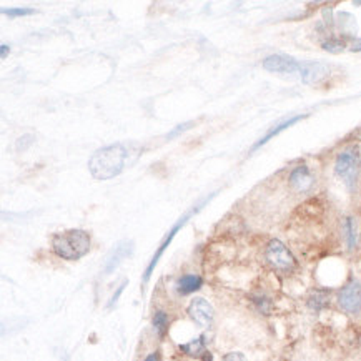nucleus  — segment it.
Listing matches in <instances>:
<instances>
[{
  "label": "nucleus",
  "mask_w": 361,
  "mask_h": 361,
  "mask_svg": "<svg viewBox=\"0 0 361 361\" xmlns=\"http://www.w3.org/2000/svg\"><path fill=\"white\" fill-rule=\"evenodd\" d=\"M0 49H2V59H6L7 57V52H8V47H7V45H2V47H0Z\"/></svg>",
  "instance_id": "obj_20"
},
{
  "label": "nucleus",
  "mask_w": 361,
  "mask_h": 361,
  "mask_svg": "<svg viewBox=\"0 0 361 361\" xmlns=\"http://www.w3.org/2000/svg\"><path fill=\"white\" fill-rule=\"evenodd\" d=\"M145 361H161V358H160L159 353H152Z\"/></svg>",
  "instance_id": "obj_19"
},
{
  "label": "nucleus",
  "mask_w": 361,
  "mask_h": 361,
  "mask_svg": "<svg viewBox=\"0 0 361 361\" xmlns=\"http://www.w3.org/2000/svg\"><path fill=\"white\" fill-rule=\"evenodd\" d=\"M298 120H302V117H293V118H290V120H285V122H281L280 125H276V127H275V128H273V130H270V132H268V133H267V135H265V137H263V138H262V140H260V142H258V143H257V145H255V147H253V150H255V148H258V147L265 145V143H267L268 140H270V138H273V137H275V135H276V133L283 132V130H285V128H288V127H291V125H293V123H296V122H298Z\"/></svg>",
  "instance_id": "obj_12"
},
{
  "label": "nucleus",
  "mask_w": 361,
  "mask_h": 361,
  "mask_svg": "<svg viewBox=\"0 0 361 361\" xmlns=\"http://www.w3.org/2000/svg\"><path fill=\"white\" fill-rule=\"evenodd\" d=\"M202 286V279L198 275H187L183 279L178 280L177 283V290L178 293L182 295H190L193 291H197Z\"/></svg>",
  "instance_id": "obj_11"
},
{
  "label": "nucleus",
  "mask_w": 361,
  "mask_h": 361,
  "mask_svg": "<svg viewBox=\"0 0 361 361\" xmlns=\"http://www.w3.org/2000/svg\"><path fill=\"white\" fill-rule=\"evenodd\" d=\"M183 350L188 351V353L193 355V356L200 355L203 351V338H200V340H197V341H193V343H190L187 346H183Z\"/></svg>",
  "instance_id": "obj_16"
},
{
  "label": "nucleus",
  "mask_w": 361,
  "mask_h": 361,
  "mask_svg": "<svg viewBox=\"0 0 361 361\" xmlns=\"http://www.w3.org/2000/svg\"><path fill=\"white\" fill-rule=\"evenodd\" d=\"M267 260L273 268L281 271H288L295 267V258L290 250L279 240H271L267 247Z\"/></svg>",
  "instance_id": "obj_5"
},
{
  "label": "nucleus",
  "mask_w": 361,
  "mask_h": 361,
  "mask_svg": "<svg viewBox=\"0 0 361 361\" xmlns=\"http://www.w3.org/2000/svg\"><path fill=\"white\" fill-rule=\"evenodd\" d=\"M224 361H247V358L242 353H230L225 356Z\"/></svg>",
  "instance_id": "obj_17"
},
{
  "label": "nucleus",
  "mask_w": 361,
  "mask_h": 361,
  "mask_svg": "<svg viewBox=\"0 0 361 361\" xmlns=\"http://www.w3.org/2000/svg\"><path fill=\"white\" fill-rule=\"evenodd\" d=\"M290 183L296 192H307V190L312 188L313 177L310 173L308 166H298V169H295L290 175Z\"/></svg>",
  "instance_id": "obj_9"
},
{
  "label": "nucleus",
  "mask_w": 361,
  "mask_h": 361,
  "mask_svg": "<svg viewBox=\"0 0 361 361\" xmlns=\"http://www.w3.org/2000/svg\"><path fill=\"white\" fill-rule=\"evenodd\" d=\"M4 13H7L8 17H24V16H30V13H34L35 11L34 8H29V7H13V8H4L2 11Z\"/></svg>",
  "instance_id": "obj_15"
},
{
  "label": "nucleus",
  "mask_w": 361,
  "mask_h": 361,
  "mask_svg": "<svg viewBox=\"0 0 361 361\" xmlns=\"http://www.w3.org/2000/svg\"><path fill=\"white\" fill-rule=\"evenodd\" d=\"M338 305L343 312L350 314L361 313V283L351 280L338 295Z\"/></svg>",
  "instance_id": "obj_6"
},
{
  "label": "nucleus",
  "mask_w": 361,
  "mask_h": 361,
  "mask_svg": "<svg viewBox=\"0 0 361 361\" xmlns=\"http://www.w3.org/2000/svg\"><path fill=\"white\" fill-rule=\"evenodd\" d=\"M52 248L63 260H78L90 250V235L83 230H67L54 235Z\"/></svg>",
  "instance_id": "obj_2"
},
{
  "label": "nucleus",
  "mask_w": 361,
  "mask_h": 361,
  "mask_svg": "<svg viewBox=\"0 0 361 361\" xmlns=\"http://www.w3.org/2000/svg\"><path fill=\"white\" fill-rule=\"evenodd\" d=\"M263 67L268 72L275 73H302L303 71V63L296 62L295 59L286 57V55H270L263 62Z\"/></svg>",
  "instance_id": "obj_7"
},
{
  "label": "nucleus",
  "mask_w": 361,
  "mask_h": 361,
  "mask_svg": "<svg viewBox=\"0 0 361 361\" xmlns=\"http://www.w3.org/2000/svg\"><path fill=\"white\" fill-rule=\"evenodd\" d=\"M125 285H127V281H123L122 286H120V288L117 290V293H115V295L112 296V300H110V305H114L115 302H117V300H118V296H120V293H122L123 288H125Z\"/></svg>",
  "instance_id": "obj_18"
},
{
  "label": "nucleus",
  "mask_w": 361,
  "mask_h": 361,
  "mask_svg": "<svg viewBox=\"0 0 361 361\" xmlns=\"http://www.w3.org/2000/svg\"><path fill=\"white\" fill-rule=\"evenodd\" d=\"M203 203H205V202H202V203H200V205L193 207V208H192V210H188V212H187V214H185V215L182 216V219H180V220L177 221V224H175V225L172 226V230H170V231H169V233H166V237L164 238V242H161V245H160V247H159V250H157V253L154 255V258H152L150 265H148V267H147V270H145V273H143V283H147V281H148V280H150V275H152V271H154V268H155V265H157V263H159V260H160V258H161V255H164V252H165V250H166V248H169V245H170V243H172V240H173V237H175V235H177V231H178L180 228H182V226H183L185 224H187V220L190 219V216H192L193 214H197V212H198V210H200V208L203 207Z\"/></svg>",
  "instance_id": "obj_4"
},
{
  "label": "nucleus",
  "mask_w": 361,
  "mask_h": 361,
  "mask_svg": "<svg viewBox=\"0 0 361 361\" xmlns=\"http://www.w3.org/2000/svg\"><path fill=\"white\" fill-rule=\"evenodd\" d=\"M132 157L135 154L132 148L123 143H115V145L100 148L97 150L89 160V170L97 180H110L117 177L125 170V166L132 164Z\"/></svg>",
  "instance_id": "obj_1"
},
{
  "label": "nucleus",
  "mask_w": 361,
  "mask_h": 361,
  "mask_svg": "<svg viewBox=\"0 0 361 361\" xmlns=\"http://www.w3.org/2000/svg\"><path fill=\"white\" fill-rule=\"evenodd\" d=\"M132 250H133V243H132V242H122V243H118L117 247H115L114 252H112V255H110V257H109L107 267H105L104 271H105V273L114 271L115 268H117V267L120 265V262L125 260V258H127V257H130Z\"/></svg>",
  "instance_id": "obj_10"
},
{
  "label": "nucleus",
  "mask_w": 361,
  "mask_h": 361,
  "mask_svg": "<svg viewBox=\"0 0 361 361\" xmlns=\"http://www.w3.org/2000/svg\"><path fill=\"white\" fill-rule=\"evenodd\" d=\"M188 314L200 326H208L214 322V307L203 298H195L188 307Z\"/></svg>",
  "instance_id": "obj_8"
},
{
  "label": "nucleus",
  "mask_w": 361,
  "mask_h": 361,
  "mask_svg": "<svg viewBox=\"0 0 361 361\" xmlns=\"http://www.w3.org/2000/svg\"><path fill=\"white\" fill-rule=\"evenodd\" d=\"M345 233H346V242H348V247L355 248L356 242H358V230H356V221L353 219H346Z\"/></svg>",
  "instance_id": "obj_13"
},
{
  "label": "nucleus",
  "mask_w": 361,
  "mask_h": 361,
  "mask_svg": "<svg viewBox=\"0 0 361 361\" xmlns=\"http://www.w3.org/2000/svg\"><path fill=\"white\" fill-rule=\"evenodd\" d=\"M360 170H361V157H360L358 148L350 147L338 155L336 164H335V172L338 177L348 185L350 188H353L355 183L358 182Z\"/></svg>",
  "instance_id": "obj_3"
},
{
  "label": "nucleus",
  "mask_w": 361,
  "mask_h": 361,
  "mask_svg": "<svg viewBox=\"0 0 361 361\" xmlns=\"http://www.w3.org/2000/svg\"><path fill=\"white\" fill-rule=\"evenodd\" d=\"M154 326L155 330L159 331V335L164 336L166 331V326H169V317H166L164 312H159L154 317Z\"/></svg>",
  "instance_id": "obj_14"
}]
</instances>
